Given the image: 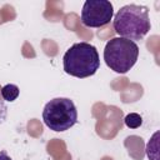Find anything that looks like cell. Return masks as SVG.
<instances>
[{
    "mask_svg": "<svg viewBox=\"0 0 160 160\" xmlns=\"http://www.w3.org/2000/svg\"><path fill=\"white\" fill-rule=\"evenodd\" d=\"M112 28L120 38L131 41L141 40L151 29L148 6L136 4L124 5L115 14Z\"/></svg>",
    "mask_w": 160,
    "mask_h": 160,
    "instance_id": "cell-1",
    "label": "cell"
},
{
    "mask_svg": "<svg viewBox=\"0 0 160 160\" xmlns=\"http://www.w3.org/2000/svg\"><path fill=\"white\" fill-rule=\"evenodd\" d=\"M62 68L68 75L79 79L92 76L100 68L99 52L90 42H76L64 54Z\"/></svg>",
    "mask_w": 160,
    "mask_h": 160,
    "instance_id": "cell-2",
    "label": "cell"
},
{
    "mask_svg": "<svg viewBox=\"0 0 160 160\" xmlns=\"http://www.w3.org/2000/svg\"><path fill=\"white\" fill-rule=\"evenodd\" d=\"M139 46L135 41L124 38L110 39L104 49V61L110 70L126 74L138 61Z\"/></svg>",
    "mask_w": 160,
    "mask_h": 160,
    "instance_id": "cell-3",
    "label": "cell"
},
{
    "mask_svg": "<svg viewBox=\"0 0 160 160\" xmlns=\"http://www.w3.org/2000/svg\"><path fill=\"white\" fill-rule=\"evenodd\" d=\"M42 121L52 131L61 132L72 128L78 121V110L69 98L51 99L42 110Z\"/></svg>",
    "mask_w": 160,
    "mask_h": 160,
    "instance_id": "cell-4",
    "label": "cell"
},
{
    "mask_svg": "<svg viewBox=\"0 0 160 160\" xmlns=\"http://www.w3.org/2000/svg\"><path fill=\"white\" fill-rule=\"evenodd\" d=\"M114 16L112 4L108 0H86L81 9V22L86 28L108 25Z\"/></svg>",
    "mask_w": 160,
    "mask_h": 160,
    "instance_id": "cell-5",
    "label": "cell"
},
{
    "mask_svg": "<svg viewBox=\"0 0 160 160\" xmlns=\"http://www.w3.org/2000/svg\"><path fill=\"white\" fill-rule=\"evenodd\" d=\"M159 131H156L152 138L146 144V155L149 160H159Z\"/></svg>",
    "mask_w": 160,
    "mask_h": 160,
    "instance_id": "cell-6",
    "label": "cell"
},
{
    "mask_svg": "<svg viewBox=\"0 0 160 160\" xmlns=\"http://www.w3.org/2000/svg\"><path fill=\"white\" fill-rule=\"evenodd\" d=\"M19 94H20V90H19L18 85H15V84H6L1 88V96L6 101L11 102V101L16 100Z\"/></svg>",
    "mask_w": 160,
    "mask_h": 160,
    "instance_id": "cell-7",
    "label": "cell"
},
{
    "mask_svg": "<svg viewBox=\"0 0 160 160\" xmlns=\"http://www.w3.org/2000/svg\"><path fill=\"white\" fill-rule=\"evenodd\" d=\"M124 122L130 129H138L142 124V118L139 114H136V112H130V114H128L125 116Z\"/></svg>",
    "mask_w": 160,
    "mask_h": 160,
    "instance_id": "cell-8",
    "label": "cell"
},
{
    "mask_svg": "<svg viewBox=\"0 0 160 160\" xmlns=\"http://www.w3.org/2000/svg\"><path fill=\"white\" fill-rule=\"evenodd\" d=\"M0 160H12V159L8 155V152L5 150H2V151H0Z\"/></svg>",
    "mask_w": 160,
    "mask_h": 160,
    "instance_id": "cell-9",
    "label": "cell"
}]
</instances>
